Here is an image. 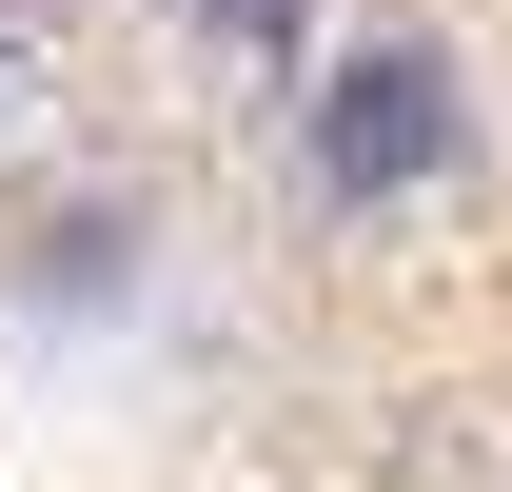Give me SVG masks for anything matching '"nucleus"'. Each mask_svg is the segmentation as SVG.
<instances>
[{
  "label": "nucleus",
  "mask_w": 512,
  "mask_h": 492,
  "mask_svg": "<svg viewBox=\"0 0 512 492\" xmlns=\"http://www.w3.org/2000/svg\"><path fill=\"white\" fill-rule=\"evenodd\" d=\"M453 138H473V99H453L434 40H355V60H316V99H296V178H316L335 217H375V197L453 178Z\"/></svg>",
  "instance_id": "nucleus-1"
},
{
  "label": "nucleus",
  "mask_w": 512,
  "mask_h": 492,
  "mask_svg": "<svg viewBox=\"0 0 512 492\" xmlns=\"http://www.w3.org/2000/svg\"><path fill=\"white\" fill-rule=\"evenodd\" d=\"M197 20H237V40H276V20H296V0H197Z\"/></svg>",
  "instance_id": "nucleus-2"
},
{
  "label": "nucleus",
  "mask_w": 512,
  "mask_h": 492,
  "mask_svg": "<svg viewBox=\"0 0 512 492\" xmlns=\"http://www.w3.org/2000/svg\"><path fill=\"white\" fill-rule=\"evenodd\" d=\"M0 79H20V60H0Z\"/></svg>",
  "instance_id": "nucleus-3"
}]
</instances>
